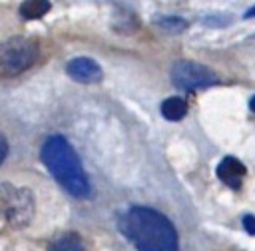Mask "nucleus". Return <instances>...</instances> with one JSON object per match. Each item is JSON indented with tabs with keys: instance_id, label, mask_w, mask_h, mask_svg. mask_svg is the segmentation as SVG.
I'll list each match as a JSON object with an SVG mask.
<instances>
[{
	"instance_id": "nucleus-13",
	"label": "nucleus",
	"mask_w": 255,
	"mask_h": 251,
	"mask_svg": "<svg viewBox=\"0 0 255 251\" xmlns=\"http://www.w3.org/2000/svg\"><path fill=\"white\" fill-rule=\"evenodd\" d=\"M251 16H255V6H253L251 10H247V12H245V18H251Z\"/></svg>"
},
{
	"instance_id": "nucleus-11",
	"label": "nucleus",
	"mask_w": 255,
	"mask_h": 251,
	"mask_svg": "<svg viewBox=\"0 0 255 251\" xmlns=\"http://www.w3.org/2000/svg\"><path fill=\"white\" fill-rule=\"evenodd\" d=\"M243 227H245L247 233L255 235V217H253V215H245V217H243Z\"/></svg>"
},
{
	"instance_id": "nucleus-7",
	"label": "nucleus",
	"mask_w": 255,
	"mask_h": 251,
	"mask_svg": "<svg viewBox=\"0 0 255 251\" xmlns=\"http://www.w3.org/2000/svg\"><path fill=\"white\" fill-rule=\"evenodd\" d=\"M161 116L165 118V120H169V122H179V120H183V116L187 114V104H185V100L183 98H179V96H171V98H165L163 102H161Z\"/></svg>"
},
{
	"instance_id": "nucleus-6",
	"label": "nucleus",
	"mask_w": 255,
	"mask_h": 251,
	"mask_svg": "<svg viewBox=\"0 0 255 251\" xmlns=\"http://www.w3.org/2000/svg\"><path fill=\"white\" fill-rule=\"evenodd\" d=\"M245 173H247L245 165H243L237 157H231V155L223 157L221 163L217 165V177H219L225 185H229V187H233V189L241 187Z\"/></svg>"
},
{
	"instance_id": "nucleus-12",
	"label": "nucleus",
	"mask_w": 255,
	"mask_h": 251,
	"mask_svg": "<svg viewBox=\"0 0 255 251\" xmlns=\"http://www.w3.org/2000/svg\"><path fill=\"white\" fill-rule=\"evenodd\" d=\"M6 155H8V139L4 137V133H0V165L6 159Z\"/></svg>"
},
{
	"instance_id": "nucleus-4",
	"label": "nucleus",
	"mask_w": 255,
	"mask_h": 251,
	"mask_svg": "<svg viewBox=\"0 0 255 251\" xmlns=\"http://www.w3.org/2000/svg\"><path fill=\"white\" fill-rule=\"evenodd\" d=\"M169 78L173 82L175 88L185 90V92H193V90H205L215 86L219 80L215 76V72H211L207 66L193 62V60H179L171 66Z\"/></svg>"
},
{
	"instance_id": "nucleus-9",
	"label": "nucleus",
	"mask_w": 255,
	"mask_h": 251,
	"mask_svg": "<svg viewBox=\"0 0 255 251\" xmlns=\"http://www.w3.org/2000/svg\"><path fill=\"white\" fill-rule=\"evenodd\" d=\"M48 251H82V239L76 233H66L64 237L52 241Z\"/></svg>"
},
{
	"instance_id": "nucleus-8",
	"label": "nucleus",
	"mask_w": 255,
	"mask_h": 251,
	"mask_svg": "<svg viewBox=\"0 0 255 251\" xmlns=\"http://www.w3.org/2000/svg\"><path fill=\"white\" fill-rule=\"evenodd\" d=\"M52 8L50 0H22L20 4V16L24 20H38L46 16Z\"/></svg>"
},
{
	"instance_id": "nucleus-5",
	"label": "nucleus",
	"mask_w": 255,
	"mask_h": 251,
	"mask_svg": "<svg viewBox=\"0 0 255 251\" xmlns=\"http://www.w3.org/2000/svg\"><path fill=\"white\" fill-rule=\"evenodd\" d=\"M66 74L80 82V84H96L104 78V72H102V66L92 60V58H86V56H78V58H72L68 64H66Z\"/></svg>"
},
{
	"instance_id": "nucleus-1",
	"label": "nucleus",
	"mask_w": 255,
	"mask_h": 251,
	"mask_svg": "<svg viewBox=\"0 0 255 251\" xmlns=\"http://www.w3.org/2000/svg\"><path fill=\"white\" fill-rule=\"evenodd\" d=\"M118 227L137 251H179V239L173 223L159 211L143 205L126 209Z\"/></svg>"
},
{
	"instance_id": "nucleus-2",
	"label": "nucleus",
	"mask_w": 255,
	"mask_h": 251,
	"mask_svg": "<svg viewBox=\"0 0 255 251\" xmlns=\"http://www.w3.org/2000/svg\"><path fill=\"white\" fill-rule=\"evenodd\" d=\"M40 157H42V163L46 165V169L52 173V177L70 195H74L78 199L90 197L92 185H90L88 173H86L76 149L64 135L54 133V135L46 137V141L42 143V149H40Z\"/></svg>"
},
{
	"instance_id": "nucleus-3",
	"label": "nucleus",
	"mask_w": 255,
	"mask_h": 251,
	"mask_svg": "<svg viewBox=\"0 0 255 251\" xmlns=\"http://www.w3.org/2000/svg\"><path fill=\"white\" fill-rule=\"evenodd\" d=\"M40 56V46L34 38L12 36L0 42V76L16 78L30 70Z\"/></svg>"
},
{
	"instance_id": "nucleus-10",
	"label": "nucleus",
	"mask_w": 255,
	"mask_h": 251,
	"mask_svg": "<svg viewBox=\"0 0 255 251\" xmlns=\"http://www.w3.org/2000/svg\"><path fill=\"white\" fill-rule=\"evenodd\" d=\"M157 24H159V26H163V28H167V30H175V32H179V30H183V28L187 26V24H185V20L175 18V16L159 18V20H157Z\"/></svg>"
},
{
	"instance_id": "nucleus-14",
	"label": "nucleus",
	"mask_w": 255,
	"mask_h": 251,
	"mask_svg": "<svg viewBox=\"0 0 255 251\" xmlns=\"http://www.w3.org/2000/svg\"><path fill=\"white\" fill-rule=\"evenodd\" d=\"M249 108H251V112H255V96L249 100Z\"/></svg>"
}]
</instances>
